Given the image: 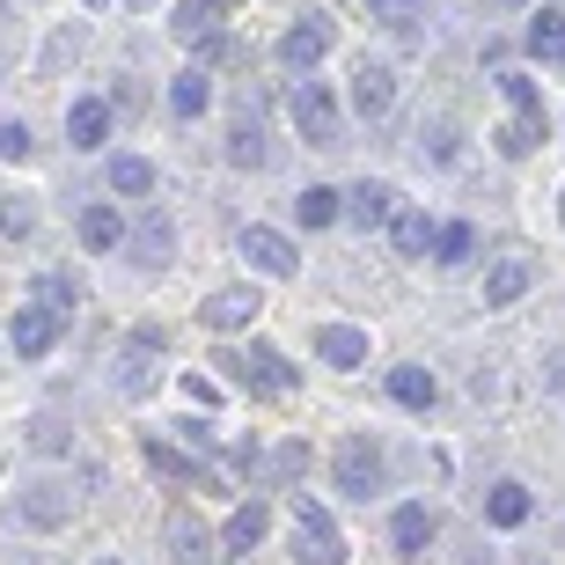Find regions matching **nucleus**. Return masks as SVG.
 <instances>
[{
    "label": "nucleus",
    "instance_id": "nucleus-42",
    "mask_svg": "<svg viewBox=\"0 0 565 565\" xmlns=\"http://www.w3.org/2000/svg\"><path fill=\"white\" fill-rule=\"evenodd\" d=\"M88 8H110V0H88Z\"/></svg>",
    "mask_w": 565,
    "mask_h": 565
},
{
    "label": "nucleus",
    "instance_id": "nucleus-20",
    "mask_svg": "<svg viewBox=\"0 0 565 565\" xmlns=\"http://www.w3.org/2000/svg\"><path fill=\"white\" fill-rule=\"evenodd\" d=\"M74 228H82V250H118V243H126V213L118 206H82Z\"/></svg>",
    "mask_w": 565,
    "mask_h": 565
},
{
    "label": "nucleus",
    "instance_id": "nucleus-28",
    "mask_svg": "<svg viewBox=\"0 0 565 565\" xmlns=\"http://www.w3.org/2000/svg\"><path fill=\"white\" fill-rule=\"evenodd\" d=\"M367 22H382V30L412 38V30L426 22V0H367Z\"/></svg>",
    "mask_w": 565,
    "mask_h": 565
},
{
    "label": "nucleus",
    "instance_id": "nucleus-5",
    "mask_svg": "<svg viewBox=\"0 0 565 565\" xmlns=\"http://www.w3.org/2000/svg\"><path fill=\"white\" fill-rule=\"evenodd\" d=\"M338 492H353V500L382 492V448L367 434H353L345 448H338Z\"/></svg>",
    "mask_w": 565,
    "mask_h": 565
},
{
    "label": "nucleus",
    "instance_id": "nucleus-36",
    "mask_svg": "<svg viewBox=\"0 0 565 565\" xmlns=\"http://www.w3.org/2000/svg\"><path fill=\"white\" fill-rule=\"evenodd\" d=\"M301 462H309V448H294V440H287V448L273 456V470H279V478H301Z\"/></svg>",
    "mask_w": 565,
    "mask_h": 565
},
{
    "label": "nucleus",
    "instance_id": "nucleus-37",
    "mask_svg": "<svg viewBox=\"0 0 565 565\" xmlns=\"http://www.w3.org/2000/svg\"><path fill=\"white\" fill-rule=\"evenodd\" d=\"M0 228H8V235H30V206H0Z\"/></svg>",
    "mask_w": 565,
    "mask_h": 565
},
{
    "label": "nucleus",
    "instance_id": "nucleus-6",
    "mask_svg": "<svg viewBox=\"0 0 565 565\" xmlns=\"http://www.w3.org/2000/svg\"><path fill=\"white\" fill-rule=\"evenodd\" d=\"M8 338H15V353H22V360H44L52 345H60V309H52V301H30V309H15Z\"/></svg>",
    "mask_w": 565,
    "mask_h": 565
},
{
    "label": "nucleus",
    "instance_id": "nucleus-17",
    "mask_svg": "<svg viewBox=\"0 0 565 565\" xmlns=\"http://www.w3.org/2000/svg\"><path fill=\"white\" fill-rule=\"evenodd\" d=\"M544 126H551L544 110H514V118H507V126L492 132V147H500L507 162H522V154H536V140H544Z\"/></svg>",
    "mask_w": 565,
    "mask_h": 565
},
{
    "label": "nucleus",
    "instance_id": "nucleus-15",
    "mask_svg": "<svg viewBox=\"0 0 565 565\" xmlns=\"http://www.w3.org/2000/svg\"><path fill=\"white\" fill-rule=\"evenodd\" d=\"M529 279H536V265H529V257H500V265L484 273V309H507V301H522Z\"/></svg>",
    "mask_w": 565,
    "mask_h": 565
},
{
    "label": "nucleus",
    "instance_id": "nucleus-30",
    "mask_svg": "<svg viewBox=\"0 0 565 565\" xmlns=\"http://www.w3.org/2000/svg\"><path fill=\"white\" fill-rule=\"evenodd\" d=\"M110 191H118V199H147V191H154V169H147L140 154H118V162H110Z\"/></svg>",
    "mask_w": 565,
    "mask_h": 565
},
{
    "label": "nucleus",
    "instance_id": "nucleus-34",
    "mask_svg": "<svg viewBox=\"0 0 565 565\" xmlns=\"http://www.w3.org/2000/svg\"><path fill=\"white\" fill-rule=\"evenodd\" d=\"M500 88H507V104H514V110H544V88L529 82V74H500Z\"/></svg>",
    "mask_w": 565,
    "mask_h": 565
},
{
    "label": "nucleus",
    "instance_id": "nucleus-8",
    "mask_svg": "<svg viewBox=\"0 0 565 565\" xmlns=\"http://www.w3.org/2000/svg\"><path fill=\"white\" fill-rule=\"evenodd\" d=\"M390 104H397V74H390L382 60H360L353 66V110L375 126V118H390Z\"/></svg>",
    "mask_w": 565,
    "mask_h": 565
},
{
    "label": "nucleus",
    "instance_id": "nucleus-9",
    "mask_svg": "<svg viewBox=\"0 0 565 565\" xmlns=\"http://www.w3.org/2000/svg\"><path fill=\"white\" fill-rule=\"evenodd\" d=\"M331 38H338L331 15H301L287 38H279V60H287V66H309V74H316V60L331 52Z\"/></svg>",
    "mask_w": 565,
    "mask_h": 565
},
{
    "label": "nucleus",
    "instance_id": "nucleus-26",
    "mask_svg": "<svg viewBox=\"0 0 565 565\" xmlns=\"http://www.w3.org/2000/svg\"><path fill=\"white\" fill-rule=\"evenodd\" d=\"M118 390H126V397H147V390H154V338L126 345V360H118Z\"/></svg>",
    "mask_w": 565,
    "mask_h": 565
},
{
    "label": "nucleus",
    "instance_id": "nucleus-7",
    "mask_svg": "<svg viewBox=\"0 0 565 565\" xmlns=\"http://www.w3.org/2000/svg\"><path fill=\"white\" fill-rule=\"evenodd\" d=\"M243 257H250L265 279H294V265H301V250H294L287 235H279V228H257V221L243 228Z\"/></svg>",
    "mask_w": 565,
    "mask_h": 565
},
{
    "label": "nucleus",
    "instance_id": "nucleus-14",
    "mask_svg": "<svg viewBox=\"0 0 565 565\" xmlns=\"http://www.w3.org/2000/svg\"><path fill=\"white\" fill-rule=\"evenodd\" d=\"M66 140L82 147V154H96V147L110 140V104H96V96H82V104H66Z\"/></svg>",
    "mask_w": 565,
    "mask_h": 565
},
{
    "label": "nucleus",
    "instance_id": "nucleus-33",
    "mask_svg": "<svg viewBox=\"0 0 565 565\" xmlns=\"http://www.w3.org/2000/svg\"><path fill=\"white\" fill-rule=\"evenodd\" d=\"M191 52H199L206 66H243V44H235L228 30H213V38H206V44H191Z\"/></svg>",
    "mask_w": 565,
    "mask_h": 565
},
{
    "label": "nucleus",
    "instance_id": "nucleus-23",
    "mask_svg": "<svg viewBox=\"0 0 565 565\" xmlns=\"http://www.w3.org/2000/svg\"><path fill=\"white\" fill-rule=\"evenodd\" d=\"M390 397H397L404 412H434V397H440V382L426 375V367H390Z\"/></svg>",
    "mask_w": 565,
    "mask_h": 565
},
{
    "label": "nucleus",
    "instance_id": "nucleus-1",
    "mask_svg": "<svg viewBox=\"0 0 565 565\" xmlns=\"http://www.w3.org/2000/svg\"><path fill=\"white\" fill-rule=\"evenodd\" d=\"M294 558L301 565H345V536L309 492H294Z\"/></svg>",
    "mask_w": 565,
    "mask_h": 565
},
{
    "label": "nucleus",
    "instance_id": "nucleus-24",
    "mask_svg": "<svg viewBox=\"0 0 565 565\" xmlns=\"http://www.w3.org/2000/svg\"><path fill=\"white\" fill-rule=\"evenodd\" d=\"M522 52H529V60H558V52H565V8H544V15L529 22Z\"/></svg>",
    "mask_w": 565,
    "mask_h": 565
},
{
    "label": "nucleus",
    "instance_id": "nucleus-43",
    "mask_svg": "<svg viewBox=\"0 0 565 565\" xmlns=\"http://www.w3.org/2000/svg\"><path fill=\"white\" fill-rule=\"evenodd\" d=\"M96 565H118V558H96Z\"/></svg>",
    "mask_w": 565,
    "mask_h": 565
},
{
    "label": "nucleus",
    "instance_id": "nucleus-29",
    "mask_svg": "<svg viewBox=\"0 0 565 565\" xmlns=\"http://www.w3.org/2000/svg\"><path fill=\"white\" fill-rule=\"evenodd\" d=\"M294 221H301V228H331V221H338V191L331 184H309L301 199H294Z\"/></svg>",
    "mask_w": 565,
    "mask_h": 565
},
{
    "label": "nucleus",
    "instance_id": "nucleus-16",
    "mask_svg": "<svg viewBox=\"0 0 565 565\" xmlns=\"http://www.w3.org/2000/svg\"><path fill=\"white\" fill-rule=\"evenodd\" d=\"M221 536H228V551H257L265 536H273V507H265V500L250 492V500H243V507L228 514V529H221Z\"/></svg>",
    "mask_w": 565,
    "mask_h": 565
},
{
    "label": "nucleus",
    "instance_id": "nucleus-39",
    "mask_svg": "<svg viewBox=\"0 0 565 565\" xmlns=\"http://www.w3.org/2000/svg\"><path fill=\"white\" fill-rule=\"evenodd\" d=\"M213 8H221V15H228V8H235V0H213Z\"/></svg>",
    "mask_w": 565,
    "mask_h": 565
},
{
    "label": "nucleus",
    "instance_id": "nucleus-13",
    "mask_svg": "<svg viewBox=\"0 0 565 565\" xmlns=\"http://www.w3.org/2000/svg\"><path fill=\"white\" fill-rule=\"evenodd\" d=\"M434 536H440V522L426 514V507H397V514H390V544H397V558H426Z\"/></svg>",
    "mask_w": 565,
    "mask_h": 565
},
{
    "label": "nucleus",
    "instance_id": "nucleus-27",
    "mask_svg": "<svg viewBox=\"0 0 565 565\" xmlns=\"http://www.w3.org/2000/svg\"><path fill=\"white\" fill-rule=\"evenodd\" d=\"M169 551H177V565H213V536L191 522V514H177V522H169Z\"/></svg>",
    "mask_w": 565,
    "mask_h": 565
},
{
    "label": "nucleus",
    "instance_id": "nucleus-11",
    "mask_svg": "<svg viewBox=\"0 0 565 565\" xmlns=\"http://www.w3.org/2000/svg\"><path fill=\"white\" fill-rule=\"evenodd\" d=\"M147 470H154V478H169V484H206V492H221V478H213V470H199L191 456H177L162 434H147Z\"/></svg>",
    "mask_w": 565,
    "mask_h": 565
},
{
    "label": "nucleus",
    "instance_id": "nucleus-32",
    "mask_svg": "<svg viewBox=\"0 0 565 565\" xmlns=\"http://www.w3.org/2000/svg\"><path fill=\"white\" fill-rule=\"evenodd\" d=\"M470 250H478V228H470V221H448V228H434V257H440V265H462Z\"/></svg>",
    "mask_w": 565,
    "mask_h": 565
},
{
    "label": "nucleus",
    "instance_id": "nucleus-22",
    "mask_svg": "<svg viewBox=\"0 0 565 565\" xmlns=\"http://www.w3.org/2000/svg\"><path fill=\"white\" fill-rule=\"evenodd\" d=\"M390 243H397V257H426V250H434V221H426L419 206L390 213Z\"/></svg>",
    "mask_w": 565,
    "mask_h": 565
},
{
    "label": "nucleus",
    "instance_id": "nucleus-35",
    "mask_svg": "<svg viewBox=\"0 0 565 565\" xmlns=\"http://www.w3.org/2000/svg\"><path fill=\"white\" fill-rule=\"evenodd\" d=\"M0 162H30V126H0Z\"/></svg>",
    "mask_w": 565,
    "mask_h": 565
},
{
    "label": "nucleus",
    "instance_id": "nucleus-44",
    "mask_svg": "<svg viewBox=\"0 0 565 565\" xmlns=\"http://www.w3.org/2000/svg\"><path fill=\"white\" fill-rule=\"evenodd\" d=\"M478 565H492V558H478Z\"/></svg>",
    "mask_w": 565,
    "mask_h": 565
},
{
    "label": "nucleus",
    "instance_id": "nucleus-38",
    "mask_svg": "<svg viewBox=\"0 0 565 565\" xmlns=\"http://www.w3.org/2000/svg\"><path fill=\"white\" fill-rule=\"evenodd\" d=\"M184 397L199 404V412H213V382H199V375H184Z\"/></svg>",
    "mask_w": 565,
    "mask_h": 565
},
{
    "label": "nucleus",
    "instance_id": "nucleus-45",
    "mask_svg": "<svg viewBox=\"0 0 565 565\" xmlns=\"http://www.w3.org/2000/svg\"><path fill=\"white\" fill-rule=\"evenodd\" d=\"M558 60H565V52H558Z\"/></svg>",
    "mask_w": 565,
    "mask_h": 565
},
{
    "label": "nucleus",
    "instance_id": "nucleus-10",
    "mask_svg": "<svg viewBox=\"0 0 565 565\" xmlns=\"http://www.w3.org/2000/svg\"><path fill=\"white\" fill-rule=\"evenodd\" d=\"M126 250H132V265H140V273H162L169 257H177V228H169L162 213H154V221L126 228Z\"/></svg>",
    "mask_w": 565,
    "mask_h": 565
},
{
    "label": "nucleus",
    "instance_id": "nucleus-3",
    "mask_svg": "<svg viewBox=\"0 0 565 565\" xmlns=\"http://www.w3.org/2000/svg\"><path fill=\"white\" fill-rule=\"evenodd\" d=\"M294 126L309 147H338V96L323 82H301L294 88Z\"/></svg>",
    "mask_w": 565,
    "mask_h": 565
},
{
    "label": "nucleus",
    "instance_id": "nucleus-31",
    "mask_svg": "<svg viewBox=\"0 0 565 565\" xmlns=\"http://www.w3.org/2000/svg\"><path fill=\"white\" fill-rule=\"evenodd\" d=\"M8 514H22V522L52 529V522H66V500H60V492H52V484H38V492H30V500H15V507H8Z\"/></svg>",
    "mask_w": 565,
    "mask_h": 565
},
{
    "label": "nucleus",
    "instance_id": "nucleus-18",
    "mask_svg": "<svg viewBox=\"0 0 565 565\" xmlns=\"http://www.w3.org/2000/svg\"><path fill=\"white\" fill-rule=\"evenodd\" d=\"M316 353L331 360V367H367V331H353V323H323V331H316Z\"/></svg>",
    "mask_w": 565,
    "mask_h": 565
},
{
    "label": "nucleus",
    "instance_id": "nucleus-40",
    "mask_svg": "<svg viewBox=\"0 0 565 565\" xmlns=\"http://www.w3.org/2000/svg\"><path fill=\"white\" fill-rule=\"evenodd\" d=\"M500 8H529V0H500Z\"/></svg>",
    "mask_w": 565,
    "mask_h": 565
},
{
    "label": "nucleus",
    "instance_id": "nucleus-19",
    "mask_svg": "<svg viewBox=\"0 0 565 565\" xmlns=\"http://www.w3.org/2000/svg\"><path fill=\"white\" fill-rule=\"evenodd\" d=\"M221 30V8L213 0H177V15H169V38L177 44H206Z\"/></svg>",
    "mask_w": 565,
    "mask_h": 565
},
{
    "label": "nucleus",
    "instance_id": "nucleus-41",
    "mask_svg": "<svg viewBox=\"0 0 565 565\" xmlns=\"http://www.w3.org/2000/svg\"><path fill=\"white\" fill-rule=\"evenodd\" d=\"M558 221H565V191H558Z\"/></svg>",
    "mask_w": 565,
    "mask_h": 565
},
{
    "label": "nucleus",
    "instance_id": "nucleus-4",
    "mask_svg": "<svg viewBox=\"0 0 565 565\" xmlns=\"http://www.w3.org/2000/svg\"><path fill=\"white\" fill-rule=\"evenodd\" d=\"M221 367H228V375H243V382L257 390V397H287V390H294V367H287V360L273 353V345H250V353H228Z\"/></svg>",
    "mask_w": 565,
    "mask_h": 565
},
{
    "label": "nucleus",
    "instance_id": "nucleus-2",
    "mask_svg": "<svg viewBox=\"0 0 565 565\" xmlns=\"http://www.w3.org/2000/svg\"><path fill=\"white\" fill-rule=\"evenodd\" d=\"M257 316H265V301H257V287H221L199 301V323H206L213 338H228V331H250Z\"/></svg>",
    "mask_w": 565,
    "mask_h": 565
},
{
    "label": "nucleus",
    "instance_id": "nucleus-12",
    "mask_svg": "<svg viewBox=\"0 0 565 565\" xmlns=\"http://www.w3.org/2000/svg\"><path fill=\"white\" fill-rule=\"evenodd\" d=\"M338 213H345L353 228H382V221L397 213V191H390V184H360V191H338Z\"/></svg>",
    "mask_w": 565,
    "mask_h": 565
},
{
    "label": "nucleus",
    "instance_id": "nucleus-25",
    "mask_svg": "<svg viewBox=\"0 0 565 565\" xmlns=\"http://www.w3.org/2000/svg\"><path fill=\"white\" fill-rule=\"evenodd\" d=\"M206 104H213V82H206V66H184V74L169 82V110H177V118H199Z\"/></svg>",
    "mask_w": 565,
    "mask_h": 565
},
{
    "label": "nucleus",
    "instance_id": "nucleus-21",
    "mask_svg": "<svg viewBox=\"0 0 565 565\" xmlns=\"http://www.w3.org/2000/svg\"><path fill=\"white\" fill-rule=\"evenodd\" d=\"M529 507H536V500H529V484L507 478V484H492V492H484V522H492V529H522Z\"/></svg>",
    "mask_w": 565,
    "mask_h": 565
}]
</instances>
